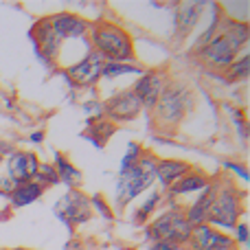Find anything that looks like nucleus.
I'll list each match as a JSON object with an SVG mask.
<instances>
[{
    "mask_svg": "<svg viewBox=\"0 0 250 250\" xmlns=\"http://www.w3.org/2000/svg\"><path fill=\"white\" fill-rule=\"evenodd\" d=\"M248 22H226L224 29H222V35L208 40L207 44L200 51V57L207 62L208 66H215V68H226L235 62V55L237 51L248 42Z\"/></svg>",
    "mask_w": 250,
    "mask_h": 250,
    "instance_id": "1",
    "label": "nucleus"
},
{
    "mask_svg": "<svg viewBox=\"0 0 250 250\" xmlns=\"http://www.w3.org/2000/svg\"><path fill=\"white\" fill-rule=\"evenodd\" d=\"M92 42L97 46L104 60L108 62H127L134 57V46H132V38L117 24H110V22H101L95 26L92 31Z\"/></svg>",
    "mask_w": 250,
    "mask_h": 250,
    "instance_id": "2",
    "label": "nucleus"
},
{
    "mask_svg": "<svg viewBox=\"0 0 250 250\" xmlns=\"http://www.w3.org/2000/svg\"><path fill=\"white\" fill-rule=\"evenodd\" d=\"M154 176H156V160L151 156H141L136 160V165L121 171V180L117 185V202L125 204L129 200H134L141 191H145L151 185Z\"/></svg>",
    "mask_w": 250,
    "mask_h": 250,
    "instance_id": "3",
    "label": "nucleus"
},
{
    "mask_svg": "<svg viewBox=\"0 0 250 250\" xmlns=\"http://www.w3.org/2000/svg\"><path fill=\"white\" fill-rule=\"evenodd\" d=\"M191 230H193V226L187 222L185 213L173 208V211H167L156 217V220L151 222V226L147 229V235H149L151 239H156V242L178 246V244L189 242Z\"/></svg>",
    "mask_w": 250,
    "mask_h": 250,
    "instance_id": "4",
    "label": "nucleus"
},
{
    "mask_svg": "<svg viewBox=\"0 0 250 250\" xmlns=\"http://www.w3.org/2000/svg\"><path fill=\"white\" fill-rule=\"evenodd\" d=\"M189 104V92L182 86H169L156 101V121L163 127H176L185 117V105Z\"/></svg>",
    "mask_w": 250,
    "mask_h": 250,
    "instance_id": "5",
    "label": "nucleus"
},
{
    "mask_svg": "<svg viewBox=\"0 0 250 250\" xmlns=\"http://www.w3.org/2000/svg\"><path fill=\"white\" fill-rule=\"evenodd\" d=\"M242 213V202L235 189H224L215 195L211 211H208V222L215 226H224V229H235L237 226V217Z\"/></svg>",
    "mask_w": 250,
    "mask_h": 250,
    "instance_id": "6",
    "label": "nucleus"
},
{
    "mask_svg": "<svg viewBox=\"0 0 250 250\" xmlns=\"http://www.w3.org/2000/svg\"><path fill=\"white\" fill-rule=\"evenodd\" d=\"M55 213L68 224H82V222H86L90 217V200L73 189L60 200Z\"/></svg>",
    "mask_w": 250,
    "mask_h": 250,
    "instance_id": "7",
    "label": "nucleus"
},
{
    "mask_svg": "<svg viewBox=\"0 0 250 250\" xmlns=\"http://www.w3.org/2000/svg\"><path fill=\"white\" fill-rule=\"evenodd\" d=\"M163 90H165V73H160V70H149V73L143 75L141 82L134 86L132 92L138 97L141 105L154 108L158 97L163 95Z\"/></svg>",
    "mask_w": 250,
    "mask_h": 250,
    "instance_id": "8",
    "label": "nucleus"
},
{
    "mask_svg": "<svg viewBox=\"0 0 250 250\" xmlns=\"http://www.w3.org/2000/svg\"><path fill=\"white\" fill-rule=\"evenodd\" d=\"M104 64H105V60L99 53H90V55H86L79 64L70 66L68 77L73 79L75 83H79V86H90V83H95L97 79L101 77Z\"/></svg>",
    "mask_w": 250,
    "mask_h": 250,
    "instance_id": "9",
    "label": "nucleus"
},
{
    "mask_svg": "<svg viewBox=\"0 0 250 250\" xmlns=\"http://www.w3.org/2000/svg\"><path fill=\"white\" fill-rule=\"evenodd\" d=\"M143 110L138 97L134 95L132 90H125L121 95L112 97V99L105 104V112H108L110 119L114 121H129V119H136L138 112Z\"/></svg>",
    "mask_w": 250,
    "mask_h": 250,
    "instance_id": "10",
    "label": "nucleus"
},
{
    "mask_svg": "<svg viewBox=\"0 0 250 250\" xmlns=\"http://www.w3.org/2000/svg\"><path fill=\"white\" fill-rule=\"evenodd\" d=\"M191 244H193L195 250H226L233 248V239L226 237V235L217 233V230L208 229L207 224L193 226L191 230Z\"/></svg>",
    "mask_w": 250,
    "mask_h": 250,
    "instance_id": "11",
    "label": "nucleus"
},
{
    "mask_svg": "<svg viewBox=\"0 0 250 250\" xmlns=\"http://www.w3.org/2000/svg\"><path fill=\"white\" fill-rule=\"evenodd\" d=\"M48 24L60 40L79 38L88 31V22L82 20L79 16H73V13H57V16L48 18Z\"/></svg>",
    "mask_w": 250,
    "mask_h": 250,
    "instance_id": "12",
    "label": "nucleus"
},
{
    "mask_svg": "<svg viewBox=\"0 0 250 250\" xmlns=\"http://www.w3.org/2000/svg\"><path fill=\"white\" fill-rule=\"evenodd\" d=\"M35 33H38L40 55H42L46 62H53L57 57V53H60L62 40L53 33L51 24H48V18H46V20H40L38 24H35Z\"/></svg>",
    "mask_w": 250,
    "mask_h": 250,
    "instance_id": "13",
    "label": "nucleus"
},
{
    "mask_svg": "<svg viewBox=\"0 0 250 250\" xmlns=\"http://www.w3.org/2000/svg\"><path fill=\"white\" fill-rule=\"evenodd\" d=\"M215 195H217V187L215 185H208L207 189L202 191V195L198 198V202L191 204V208L187 211V222H189L191 226H200L207 222L208 217V211H211L213 202H215Z\"/></svg>",
    "mask_w": 250,
    "mask_h": 250,
    "instance_id": "14",
    "label": "nucleus"
},
{
    "mask_svg": "<svg viewBox=\"0 0 250 250\" xmlns=\"http://www.w3.org/2000/svg\"><path fill=\"white\" fill-rule=\"evenodd\" d=\"M202 2H182L176 11V26L178 33L187 35L189 31H193V26L198 24L200 16H202Z\"/></svg>",
    "mask_w": 250,
    "mask_h": 250,
    "instance_id": "15",
    "label": "nucleus"
},
{
    "mask_svg": "<svg viewBox=\"0 0 250 250\" xmlns=\"http://www.w3.org/2000/svg\"><path fill=\"white\" fill-rule=\"evenodd\" d=\"M187 171H189V165L182 163V160H160V163H156V176L163 182V187L173 185Z\"/></svg>",
    "mask_w": 250,
    "mask_h": 250,
    "instance_id": "16",
    "label": "nucleus"
},
{
    "mask_svg": "<svg viewBox=\"0 0 250 250\" xmlns=\"http://www.w3.org/2000/svg\"><path fill=\"white\" fill-rule=\"evenodd\" d=\"M207 187H208V180L202 176V173H185L180 180L173 182L171 193L185 195V193H191V191H204Z\"/></svg>",
    "mask_w": 250,
    "mask_h": 250,
    "instance_id": "17",
    "label": "nucleus"
},
{
    "mask_svg": "<svg viewBox=\"0 0 250 250\" xmlns=\"http://www.w3.org/2000/svg\"><path fill=\"white\" fill-rule=\"evenodd\" d=\"M40 195H42V187L38 182H22L11 191V202L13 207H26V204H33Z\"/></svg>",
    "mask_w": 250,
    "mask_h": 250,
    "instance_id": "18",
    "label": "nucleus"
},
{
    "mask_svg": "<svg viewBox=\"0 0 250 250\" xmlns=\"http://www.w3.org/2000/svg\"><path fill=\"white\" fill-rule=\"evenodd\" d=\"M9 178H11L16 185L31 182L29 173H26V158L22 151H13L11 158H9Z\"/></svg>",
    "mask_w": 250,
    "mask_h": 250,
    "instance_id": "19",
    "label": "nucleus"
},
{
    "mask_svg": "<svg viewBox=\"0 0 250 250\" xmlns=\"http://www.w3.org/2000/svg\"><path fill=\"white\" fill-rule=\"evenodd\" d=\"M55 171H57V176H60V180H64L66 185H70V187H75V185H79V182H82L79 171L62 154L55 156Z\"/></svg>",
    "mask_w": 250,
    "mask_h": 250,
    "instance_id": "20",
    "label": "nucleus"
},
{
    "mask_svg": "<svg viewBox=\"0 0 250 250\" xmlns=\"http://www.w3.org/2000/svg\"><path fill=\"white\" fill-rule=\"evenodd\" d=\"M127 73H143L138 66H132V64H114V62H108V64H104V70H101V75L104 77H119V75H127Z\"/></svg>",
    "mask_w": 250,
    "mask_h": 250,
    "instance_id": "21",
    "label": "nucleus"
},
{
    "mask_svg": "<svg viewBox=\"0 0 250 250\" xmlns=\"http://www.w3.org/2000/svg\"><path fill=\"white\" fill-rule=\"evenodd\" d=\"M35 178L40 180L38 182L40 187H44V185H57V182H60V176H57V171H55V167H53V165H40Z\"/></svg>",
    "mask_w": 250,
    "mask_h": 250,
    "instance_id": "22",
    "label": "nucleus"
},
{
    "mask_svg": "<svg viewBox=\"0 0 250 250\" xmlns=\"http://www.w3.org/2000/svg\"><path fill=\"white\" fill-rule=\"evenodd\" d=\"M248 66H250V57L244 55L242 60L233 62L229 66V77L230 79H246L248 77Z\"/></svg>",
    "mask_w": 250,
    "mask_h": 250,
    "instance_id": "23",
    "label": "nucleus"
},
{
    "mask_svg": "<svg viewBox=\"0 0 250 250\" xmlns=\"http://www.w3.org/2000/svg\"><path fill=\"white\" fill-rule=\"evenodd\" d=\"M158 200H160V195H158V193H151V195H149V200H147V202L136 211V222L147 220V215H149V213L154 211V207H156V202H158Z\"/></svg>",
    "mask_w": 250,
    "mask_h": 250,
    "instance_id": "24",
    "label": "nucleus"
},
{
    "mask_svg": "<svg viewBox=\"0 0 250 250\" xmlns=\"http://www.w3.org/2000/svg\"><path fill=\"white\" fill-rule=\"evenodd\" d=\"M141 158V151H138V145L136 143H132L129 145V154L123 158V167H121V171H125V169H129L132 165H136V160Z\"/></svg>",
    "mask_w": 250,
    "mask_h": 250,
    "instance_id": "25",
    "label": "nucleus"
},
{
    "mask_svg": "<svg viewBox=\"0 0 250 250\" xmlns=\"http://www.w3.org/2000/svg\"><path fill=\"white\" fill-rule=\"evenodd\" d=\"M24 158H26V173H29V178H35L38 167H40L38 158H35V154H24Z\"/></svg>",
    "mask_w": 250,
    "mask_h": 250,
    "instance_id": "26",
    "label": "nucleus"
},
{
    "mask_svg": "<svg viewBox=\"0 0 250 250\" xmlns=\"http://www.w3.org/2000/svg\"><path fill=\"white\" fill-rule=\"evenodd\" d=\"M235 230H237V239H239V242H248V226H246V222H237Z\"/></svg>",
    "mask_w": 250,
    "mask_h": 250,
    "instance_id": "27",
    "label": "nucleus"
},
{
    "mask_svg": "<svg viewBox=\"0 0 250 250\" xmlns=\"http://www.w3.org/2000/svg\"><path fill=\"white\" fill-rule=\"evenodd\" d=\"M226 167H229V169H233V171L237 173V176L242 178V180H248V173H246V169H244L242 165H233V163H226Z\"/></svg>",
    "mask_w": 250,
    "mask_h": 250,
    "instance_id": "28",
    "label": "nucleus"
},
{
    "mask_svg": "<svg viewBox=\"0 0 250 250\" xmlns=\"http://www.w3.org/2000/svg\"><path fill=\"white\" fill-rule=\"evenodd\" d=\"M16 187L18 185L11 180V178H7V180H0V191H13Z\"/></svg>",
    "mask_w": 250,
    "mask_h": 250,
    "instance_id": "29",
    "label": "nucleus"
},
{
    "mask_svg": "<svg viewBox=\"0 0 250 250\" xmlns=\"http://www.w3.org/2000/svg\"><path fill=\"white\" fill-rule=\"evenodd\" d=\"M92 202H95V204H97V208H99V211H101V213H104V215H105V217H112V213H110V211H108V208H105V207H104V202H101V198H95V200H92Z\"/></svg>",
    "mask_w": 250,
    "mask_h": 250,
    "instance_id": "30",
    "label": "nucleus"
},
{
    "mask_svg": "<svg viewBox=\"0 0 250 250\" xmlns=\"http://www.w3.org/2000/svg\"><path fill=\"white\" fill-rule=\"evenodd\" d=\"M4 154L11 156V154H13V147L9 145V143H2V141H0V156H4Z\"/></svg>",
    "mask_w": 250,
    "mask_h": 250,
    "instance_id": "31",
    "label": "nucleus"
},
{
    "mask_svg": "<svg viewBox=\"0 0 250 250\" xmlns=\"http://www.w3.org/2000/svg\"><path fill=\"white\" fill-rule=\"evenodd\" d=\"M151 250H176V246H171V244H163V242H156Z\"/></svg>",
    "mask_w": 250,
    "mask_h": 250,
    "instance_id": "32",
    "label": "nucleus"
},
{
    "mask_svg": "<svg viewBox=\"0 0 250 250\" xmlns=\"http://www.w3.org/2000/svg\"><path fill=\"white\" fill-rule=\"evenodd\" d=\"M42 138H44L42 132H33V134H31V141H33V143H42Z\"/></svg>",
    "mask_w": 250,
    "mask_h": 250,
    "instance_id": "33",
    "label": "nucleus"
},
{
    "mask_svg": "<svg viewBox=\"0 0 250 250\" xmlns=\"http://www.w3.org/2000/svg\"><path fill=\"white\" fill-rule=\"evenodd\" d=\"M16 250H29V248H16Z\"/></svg>",
    "mask_w": 250,
    "mask_h": 250,
    "instance_id": "34",
    "label": "nucleus"
}]
</instances>
